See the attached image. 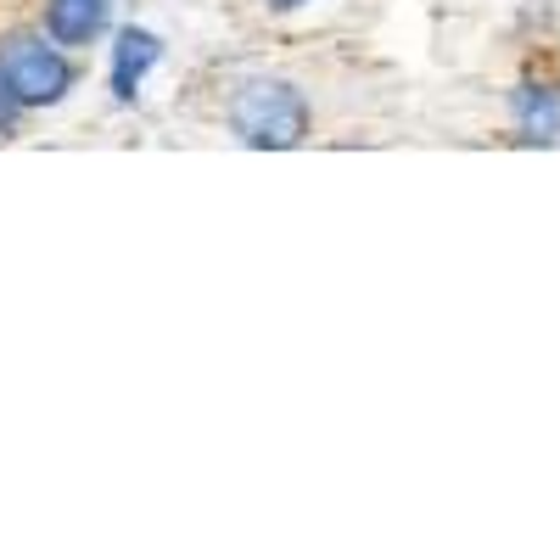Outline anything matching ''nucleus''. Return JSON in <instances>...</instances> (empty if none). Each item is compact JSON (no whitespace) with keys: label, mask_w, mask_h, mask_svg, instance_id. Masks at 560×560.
Instances as JSON below:
<instances>
[{"label":"nucleus","mask_w":560,"mask_h":560,"mask_svg":"<svg viewBox=\"0 0 560 560\" xmlns=\"http://www.w3.org/2000/svg\"><path fill=\"white\" fill-rule=\"evenodd\" d=\"M230 129L253 152H287L308 135V102L287 79H253L242 84V96L230 102Z\"/></svg>","instance_id":"1"},{"label":"nucleus","mask_w":560,"mask_h":560,"mask_svg":"<svg viewBox=\"0 0 560 560\" xmlns=\"http://www.w3.org/2000/svg\"><path fill=\"white\" fill-rule=\"evenodd\" d=\"M0 79L18 107H57L73 90V62L51 34H7L0 39Z\"/></svg>","instance_id":"2"},{"label":"nucleus","mask_w":560,"mask_h":560,"mask_svg":"<svg viewBox=\"0 0 560 560\" xmlns=\"http://www.w3.org/2000/svg\"><path fill=\"white\" fill-rule=\"evenodd\" d=\"M107 18H113V0H45V34H51L62 51L102 39Z\"/></svg>","instance_id":"3"},{"label":"nucleus","mask_w":560,"mask_h":560,"mask_svg":"<svg viewBox=\"0 0 560 560\" xmlns=\"http://www.w3.org/2000/svg\"><path fill=\"white\" fill-rule=\"evenodd\" d=\"M163 57V39L147 34V28H124L118 34V51H113V96L118 102H135L140 96V79H147Z\"/></svg>","instance_id":"4"},{"label":"nucleus","mask_w":560,"mask_h":560,"mask_svg":"<svg viewBox=\"0 0 560 560\" xmlns=\"http://www.w3.org/2000/svg\"><path fill=\"white\" fill-rule=\"evenodd\" d=\"M516 129L533 147H555L560 140V96L549 84H522L516 90Z\"/></svg>","instance_id":"5"},{"label":"nucleus","mask_w":560,"mask_h":560,"mask_svg":"<svg viewBox=\"0 0 560 560\" xmlns=\"http://www.w3.org/2000/svg\"><path fill=\"white\" fill-rule=\"evenodd\" d=\"M12 118H18V96H12V90H7V79H0V135L12 129Z\"/></svg>","instance_id":"6"},{"label":"nucleus","mask_w":560,"mask_h":560,"mask_svg":"<svg viewBox=\"0 0 560 560\" xmlns=\"http://www.w3.org/2000/svg\"><path fill=\"white\" fill-rule=\"evenodd\" d=\"M269 7H275V12H292V7H303V0H269Z\"/></svg>","instance_id":"7"}]
</instances>
